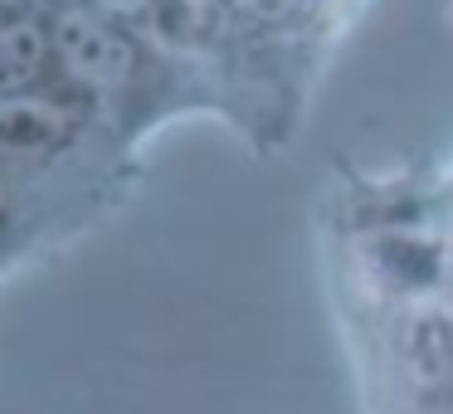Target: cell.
Here are the masks:
<instances>
[{
	"instance_id": "cell-1",
	"label": "cell",
	"mask_w": 453,
	"mask_h": 414,
	"mask_svg": "<svg viewBox=\"0 0 453 414\" xmlns=\"http://www.w3.org/2000/svg\"><path fill=\"white\" fill-rule=\"evenodd\" d=\"M54 50H59L64 69L79 83H88V88H118L132 73V44L88 11L59 15V25H54Z\"/></svg>"
},
{
	"instance_id": "cell-2",
	"label": "cell",
	"mask_w": 453,
	"mask_h": 414,
	"mask_svg": "<svg viewBox=\"0 0 453 414\" xmlns=\"http://www.w3.org/2000/svg\"><path fill=\"white\" fill-rule=\"evenodd\" d=\"M404 361L429 385L453 380V312H443V307L414 312L404 322Z\"/></svg>"
},
{
	"instance_id": "cell-3",
	"label": "cell",
	"mask_w": 453,
	"mask_h": 414,
	"mask_svg": "<svg viewBox=\"0 0 453 414\" xmlns=\"http://www.w3.org/2000/svg\"><path fill=\"white\" fill-rule=\"evenodd\" d=\"M64 127L69 122L44 103H25V98L0 103V147L11 151H50L64 142Z\"/></svg>"
},
{
	"instance_id": "cell-4",
	"label": "cell",
	"mask_w": 453,
	"mask_h": 414,
	"mask_svg": "<svg viewBox=\"0 0 453 414\" xmlns=\"http://www.w3.org/2000/svg\"><path fill=\"white\" fill-rule=\"evenodd\" d=\"M44 64V34L35 25H5L0 30V88L11 93L30 83Z\"/></svg>"
},
{
	"instance_id": "cell-5",
	"label": "cell",
	"mask_w": 453,
	"mask_h": 414,
	"mask_svg": "<svg viewBox=\"0 0 453 414\" xmlns=\"http://www.w3.org/2000/svg\"><path fill=\"white\" fill-rule=\"evenodd\" d=\"M244 15H258V20H273V15L288 11V0H234Z\"/></svg>"
}]
</instances>
